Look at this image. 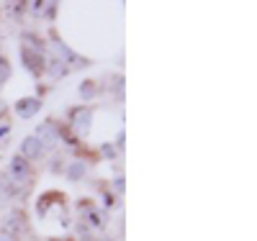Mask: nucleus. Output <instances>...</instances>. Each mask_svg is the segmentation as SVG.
<instances>
[{"mask_svg": "<svg viewBox=\"0 0 257 241\" xmlns=\"http://www.w3.org/2000/svg\"><path fill=\"white\" fill-rule=\"evenodd\" d=\"M90 121H93L90 111H75V116H72L75 134H77V136H88V134H90Z\"/></svg>", "mask_w": 257, "mask_h": 241, "instance_id": "f257e3e1", "label": "nucleus"}, {"mask_svg": "<svg viewBox=\"0 0 257 241\" xmlns=\"http://www.w3.org/2000/svg\"><path fill=\"white\" fill-rule=\"evenodd\" d=\"M41 149H44V144H41L36 136H29V139H24V144H21V154H24L26 159H36V157H41Z\"/></svg>", "mask_w": 257, "mask_h": 241, "instance_id": "f03ea898", "label": "nucleus"}, {"mask_svg": "<svg viewBox=\"0 0 257 241\" xmlns=\"http://www.w3.org/2000/svg\"><path fill=\"white\" fill-rule=\"evenodd\" d=\"M39 108H41V103H39L36 98H24V100L16 103L18 116H24V118H31L34 113H39Z\"/></svg>", "mask_w": 257, "mask_h": 241, "instance_id": "7ed1b4c3", "label": "nucleus"}, {"mask_svg": "<svg viewBox=\"0 0 257 241\" xmlns=\"http://www.w3.org/2000/svg\"><path fill=\"white\" fill-rule=\"evenodd\" d=\"M11 174H13V180H29L31 177V169H29V164L21 159V157H16L13 162H11Z\"/></svg>", "mask_w": 257, "mask_h": 241, "instance_id": "20e7f679", "label": "nucleus"}, {"mask_svg": "<svg viewBox=\"0 0 257 241\" xmlns=\"http://www.w3.org/2000/svg\"><path fill=\"white\" fill-rule=\"evenodd\" d=\"M36 139L44 144V141H49V144H54L57 141V126L54 123H44V126H39V131H36Z\"/></svg>", "mask_w": 257, "mask_h": 241, "instance_id": "39448f33", "label": "nucleus"}, {"mask_svg": "<svg viewBox=\"0 0 257 241\" xmlns=\"http://www.w3.org/2000/svg\"><path fill=\"white\" fill-rule=\"evenodd\" d=\"M52 47H54V52H57V57H59V59L64 57V59H70V62H77V57H75V54H72V52H70L67 47H64V44H59V41H54V44H52Z\"/></svg>", "mask_w": 257, "mask_h": 241, "instance_id": "423d86ee", "label": "nucleus"}, {"mask_svg": "<svg viewBox=\"0 0 257 241\" xmlns=\"http://www.w3.org/2000/svg\"><path fill=\"white\" fill-rule=\"evenodd\" d=\"M67 75V67H64V64H59V62H54L52 64V77H64Z\"/></svg>", "mask_w": 257, "mask_h": 241, "instance_id": "0eeeda50", "label": "nucleus"}, {"mask_svg": "<svg viewBox=\"0 0 257 241\" xmlns=\"http://www.w3.org/2000/svg\"><path fill=\"white\" fill-rule=\"evenodd\" d=\"M24 59H26V64H29V70H34V72H36V70H41L39 64H36V57H34L31 52H24Z\"/></svg>", "mask_w": 257, "mask_h": 241, "instance_id": "6e6552de", "label": "nucleus"}, {"mask_svg": "<svg viewBox=\"0 0 257 241\" xmlns=\"http://www.w3.org/2000/svg\"><path fill=\"white\" fill-rule=\"evenodd\" d=\"M67 172H70V177H72V180H77L80 174L85 172V164H80V162H77V164H72V167H70Z\"/></svg>", "mask_w": 257, "mask_h": 241, "instance_id": "1a4fd4ad", "label": "nucleus"}, {"mask_svg": "<svg viewBox=\"0 0 257 241\" xmlns=\"http://www.w3.org/2000/svg\"><path fill=\"white\" fill-rule=\"evenodd\" d=\"M8 75H11L8 62H6V59H0V82H3V80H8Z\"/></svg>", "mask_w": 257, "mask_h": 241, "instance_id": "9d476101", "label": "nucleus"}, {"mask_svg": "<svg viewBox=\"0 0 257 241\" xmlns=\"http://www.w3.org/2000/svg\"><path fill=\"white\" fill-rule=\"evenodd\" d=\"M8 131H11V128H8L6 123H3V126H0V141H3V139L8 136Z\"/></svg>", "mask_w": 257, "mask_h": 241, "instance_id": "9b49d317", "label": "nucleus"}, {"mask_svg": "<svg viewBox=\"0 0 257 241\" xmlns=\"http://www.w3.org/2000/svg\"><path fill=\"white\" fill-rule=\"evenodd\" d=\"M0 241H16L11 233H6V231H0Z\"/></svg>", "mask_w": 257, "mask_h": 241, "instance_id": "f8f14e48", "label": "nucleus"}, {"mask_svg": "<svg viewBox=\"0 0 257 241\" xmlns=\"http://www.w3.org/2000/svg\"><path fill=\"white\" fill-rule=\"evenodd\" d=\"M0 113H3V105H0Z\"/></svg>", "mask_w": 257, "mask_h": 241, "instance_id": "ddd939ff", "label": "nucleus"}]
</instances>
